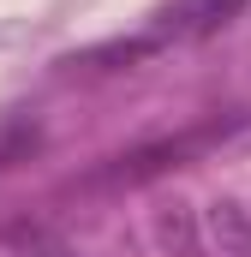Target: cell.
I'll use <instances>...</instances> for the list:
<instances>
[{
    "mask_svg": "<svg viewBox=\"0 0 251 257\" xmlns=\"http://www.w3.org/2000/svg\"><path fill=\"white\" fill-rule=\"evenodd\" d=\"M239 12H245V0H174V6H162V12H156L150 42H156V48L209 42V36H221V30L239 18Z\"/></svg>",
    "mask_w": 251,
    "mask_h": 257,
    "instance_id": "6da1fadb",
    "label": "cell"
},
{
    "mask_svg": "<svg viewBox=\"0 0 251 257\" xmlns=\"http://www.w3.org/2000/svg\"><path fill=\"white\" fill-rule=\"evenodd\" d=\"M197 221H203V245H209L215 257H251V215L233 203V197L203 203Z\"/></svg>",
    "mask_w": 251,
    "mask_h": 257,
    "instance_id": "7a4b0ae2",
    "label": "cell"
},
{
    "mask_svg": "<svg viewBox=\"0 0 251 257\" xmlns=\"http://www.w3.org/2000/svg\"><path fill=\"white\" fill-rule=\"evenodd\" d=\"M156 239H162V251L186 257V251L203 245V221L191 215L186 203H162V209H156Z\"/></svg>",
    "mask_w": 251,
    "mask_h": 257,
    "instance_id": "3957f363",
    "label": "cell"
}]
</instances>
